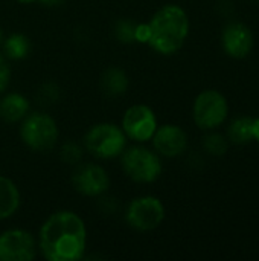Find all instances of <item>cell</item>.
Returning a JSON list of instances; mask_svg holds the SVG:
<instances>
[{
	"label": "cell",
	"instance_id": "17",
	"mask_svg": "<svg viewBox=\"0 0 259 261\" xmlns=\"http://www.w3.org/2000/svg\"><path fill=\"white\" fill-rule=\"evenodd\" d=\"M227 139L234 144H247L252 139V118L241 116L231 122L227 130Z\"/></svg>",
	"mask_w": 259,
	"mask_h": 261
},
{
	"label": "cell",
	"instance_id": "12",
	"mask_svg": "<svg viewBox=\"0 0 259 261\" xmlns=\"http://www.w3.org/2000/svg\"><path fill=\"white\" fill-rule=\"evenodd\" d=\"M221 44L229 57L241 60L252 52L255 44V37L247 24L241 21H234L223 29Z\"/></svg>",
	"mask_w": 259,
	"mask_h": 261
},
{
	"label": "cell",
	"instance_id": "20",
	"mask_svg": "<svg viewBox=\"0 0 259 261\" xmlns=\"http://www.w3.org/2000/svg\"><path fill=\"white\" fill-rule=\"evenodd\" d=\"M84 156V148L73 141H66L60 147V159L66 162L67 165H78L82 161Z\"/></svg>",
	"mask_w": 259,
	"mask_h": 261
},
{
	"label": "cell",
	"instance_id": "22",
	"mask_svg": "<svg viewBox=\"0 0 259 261\" xmlns=\"http://www.w3.org/2000/svg\"><path fill=\"white\" fill-rule=\"evenodd\" d=\"M11 76H12V69L11 64L8 61V58L5 55L0 54V95L6 92V89L9 87L11 83Z\"/></svg>",
	"mask_w": 259,
	"mask_h": 261
},
{
	"label": "cell",
	"instance_id": "14",
	"mask_svg": "<svg viewBox=\"0 0 259 261\" xmlns=\"http://www.w3.org/2000/svg\"><path fill=\"white\" fill-rule=\"evenodd\" d=\"M99 86L101 90L111 98H118L127 93L128 87H130V78L127 75V72L118 66H110L108 69H105L101 75L99 80Z\"/></svg>",
	"mask_w": 259,
	"mask_h": 261
},
{
	"label": "cell",
	"instance_id": "10",
	"mask_svg": "<svg viewBox=\"0 0 259 261\" xmlns=\"http://www.w3.org/2000/svg\"><path fill=\"white\" fill-rule=\"evenodd\" d=\"M38 254L35 237L24 229H6L0 234V261H32Z\"/></svg>",
	"mask_w": 259,
	"mask_h": 261
},
{
	"label": "cell",
	"instance_id": "25",
	"mask_svg": "<svg viewBox=\"0 0 259 261\" xmlns=\"http://www.w3.org/2000/svg\"><path fill=\"white\" fill-rule=\"evenodd\" d=\"M18 3H23V5H31V3H35L38 0H17Z\"/></svg>",
	"mask_w": 259,
	"mask_h": 261
},
{
	"label": "cell",
	"instance_id": "15",
	"mask_svg": "<svg viewBox=\"0 0 259 261\" xmlns=\"http://www.w3.org/2000/svg\"><path fill=\"white\" fill-rule=\"evenodd\" d=\"M21 196L18 187L6 176H0V220L11 219L20 208Z\"/></svg>",
	"mask_w": 259,
	"mask_h": 261
},
{
	"label": "cell",
	"instance_id": "2",
	"mask_svg": "<svg viewBox=\"0 0 259 261\" xmlns=\"http://www.w3.org/2000/svg\"><path fill=\"white\" fill-rule=\"evenodd\" d=\"M189 17L186 11L168 3L157 9L148 23V44L160 55H172L179 52L189 35Z\"/></svg>",
	"mask_w": 259,
	"mask_h": 261
},
{
	"label": "cell",
	"instance_id": "23",
	"mask_svg": "<svg viewBox=\"0 0 259 261\" xmlns=\"http://www.w3.org/2000/svg\"><path fill=\"white\" fill-rule=\"evenodd\" d=\"M252 139L259 142V118L252 119Z\"/></svg>",
	"mask_w": 259,
	"mask_h": 261
},
{
	"label": "cell",
	"instance_id": "11",
	"mask_svg": "<svg viewBox=\"0 0 259 261\" xmlns=\"http://www.w3.org/2000/svg\"><path fill=\"white\" fill-rule=\"evenodd\" d=\"M154 151L163 158H179L188 148V135L177 124H163L159 125L153 138Z\"/></svg>",
	"mask_w": 259,
	"mask_h": 261
},
{
	"label": "cell",
	"instance_id": "26",
	"mask_svg": "<svg viewBox=\"0 0 259 261\" xmlns=\"http://www.w3.org/2000/svg\"><path fill=\"white\" fill-rule=\"evenodd\" d=\"M3 40H5V34H3V29H2V26H0V47H2V44H3Z\"/></svg>",
	"mask_w": 259,
	"mask_h": 261
},
{
	"label": "cell",
	"instance_id": "4",
	"mask_svg": "<svg viewBox=\"0 0 259 261\" xmlns=\"http://www.w3.org/2000/svg\"><path fill=\"white\" fill-rule=\"evenodd\" d=\"M84 148L98 159H116L127 148V136L113 122H98L84 135Z\"/></svg>",
	"mask_w": 259,
	"mask_h": 261
},
{
	"label": "cell",
	"instance_id": "16",
	"mask_svg": "<svg viewBox=\"0 0 259 261\" xmlns=\"http://www.w3.org/2000/svg\"><path fill=\"white\" fill-rule=\"evenodd\" d=\"M2 49H3V55L8 58V60H12V61H21L24 60L29 52H31V41L29 38L21 34V32H14L11 35H8L5 40H3V44H2Z\"/></svg>",
	"mask_w": 259,
	"mask_h": 261
},
{
	"label": "cell",
	"instance_id": "1",
	"mask_svg": "<svg viewBox=\"0 0 259 261\" xmlns=\"http://www.w3.org/2000/svg\"><path fill=\"white\" fill-rule=\"evenodd\" d=\"M38 249L47 261L82 260L87 249V228L84 220L69 210L55 211L40 228Z\"/></svg>",
	"mask_w": 259,
	"mask_h": 261
},
{
	"label": "cell",
	"instance_id": "18",
	"mask_svg": "<svg viewBox=\"0 0 259 261\" xmlns=\"http://www.w3.org/2000/svg\"><path fill=\"white\" fill-rule=\"evenodd\" d=\"M136 28L137 23L130 18H121L114 24V37L122 44H133L136 41Z\"/></svg>",
	"mask_w": 259,
	"mask_h": 261
},
{
	"label": "cell",
	"instance_id": "3",
	"mask_svg": "<svg viewBox=\"0 0 259 261\" xmlns=\"http://www.w3.org/2000/svg\"><path fill=\"white\" fill-rule=\"evenodd\" d=\"M60 138L56 121L46 112H29L20 124V139L32 151H50Z\"/></svg>",
	"mask_w": 259,
	"mask_h": 261
},
{
	"label": "cell",
	"instance_id": "19",
	"mask_svg": "<svg viewBox=\"0 0 259 261\" xmlns=\"http://www.w3.org/2000/svg\"><path fill=\"white\" fill-rule=\"evenodd\" d=\"M203 148L212 156H223L229 148V139L220 133H208L203 138Z\"/></svg>",
	"mask_w": 259,
	"mask_h": 261
},
{
	"label": "cell",
	"instance_id": "9",
	"mask_svg": "<svg viewBox=\"0 0 259 261\" xmlns=\"http://www.w3.org/2000/svg\"><path fill=\"white\" fill-rule=\"evenodd\" d=\"M72 187L84 197H101L110 188V176L104 167L87 162L75 165L70 176Z\"/></svg>",
	"mask_w": 259,
	"mask_h": 261
},
{
	"label": "cell",
	"instance_id": "24",
	"mask_svg": "<svg viewBox=\"0 0 259 261\" xmlns=\"http://www.w3.org/2000/svg\"><path fill=\"white\" fill-rule=\"evenodd\" d=\"M40 3H43L44 6H49V8H55V6H60L63 5L66 0H38Z\"/></svg>",
	"mask_w": 259,
	"mask_h": 261
},
{
	"label": "cell",
	"instance_id": "8",
	"mask_svg": "<svg viewBox=\"0 0 259 261\" xmlns=\"http://www.w3.org/2000/svg\"><path fill=\"white\" fill-rule=\"evenodd\" d=\"M159 122L154 110L145 104H134L128 107L122 116L121 128L124 130L127 139L143 144L151 141Z\"/></svg>",
	"mask_w": 259,
	"mask_h": 261
},
{
	"label": "cell",
	"instance_id": "7",
	"mask_svg": "<svg viewBox=\"0 0 259 261\" xmlns=\"http://www.w3.org/2000/svg\"><path fill=\"white\" fill-rule=\"evenodd\" d=\"M229 115V104L223 93L214 89L197 95L192 106V118L198 128L211 132L224 124Z\"/></svg>",
	"mask_w": 259,
	"mask_h": 261
},
{
	"label": "cell",
	"instance_id": "5",
	"mask_svg": "<svg viewBox=\"0 0 259 261\" xmlns=\"http://www.w3.org/2000/svg\"><path fill=\"white\" fill-rule=\"evenodd\" d=\"M119 158L124 173L136 184H154L162 176L163 165L160 156L143 145L125 148Z\"/></svg>",
	"mask_w": 259,
	"mask_h": 261
},
{
	"label": "cell",
	"instance_id": "21",
	"mask_svg": "<svg viewBox=\"0 0 259 261\" xmlns=\"http://www.w3.org/2000/svg\"><path fill=\"white\" fill-rule=\"evenodd\" d=\"M61 96V89L58 84L47 81L44 84L40 86V89L37 90V99L40 101V104L43 106H52L55 104Z\"/></svg>",
	"mask_w": 259,
	"mask_h": 261
},
{
	"label": "cell",
	"instance_id": "6",
	"mask_svg": "<svg viewBox=\"0 0 259 261\" xmlns=\"http://www.w3.org/2000/svg\"><path fill=\"white\" fill-rule=\"evenodd\" d=\"M165 216V206L156 196L134 197L125 210L127 225L139 232H150L157 229L163 223Z\"/></svg>",
	"mask_w": 259,
	"mask_h": 261
},
{
	"label": "cell",
	"instance_id": "13",
	"mask_svg": "<svg viewBox=\"0 0 259 261\" xmlns=\"http://www.w3.org/2000/svg\"><path fill=\"white\" fill-rule=\"evenodd\" d=\"M31 112L29 99L18 92L2 93L0 98V119L6 124L21 122Z\"/></svg>",
	"mask_w": 259,
	"mask_h": 261
}]
</instances>
